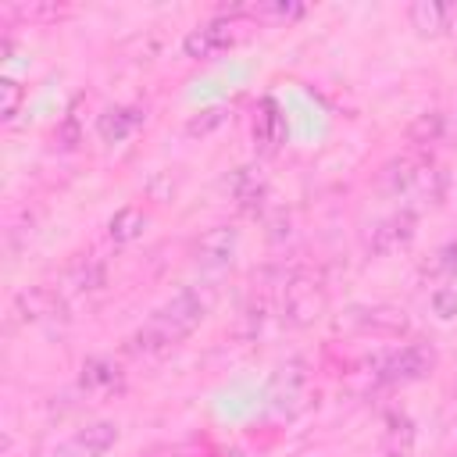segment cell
Listing matches in <instances>:
<instances>
[{"instance_id":"9a60e30c","label":"cell","mask_w":457,"mask_h":457,"mask_svg":"<svg viewBox=\"0 0 457 457\" xmlns=\"http://www.w3.org/2000/svg\"><path fill=\"white\" fill-rule=\"evenodd\" d=\"M143 121H146V111H143V107L114 104V107H107V111L100 114L96 132H100V139H104V143H121V139H129Z\"/></svg>"},{"instance_id":"83f0119b","label":"cell","mask_w":457,"mask_h":457,"mask_svg":"<svg viewBox=\"0 0 457 457\" xmlns=\"http://www.w3.org/2000/svg\"><path fill=\"white\" fill-rule=\"evenodd\" d=\"M453 389H457V378H453Z\"/></svg>"},{"instance_id":"2e32d148","label":"cell","mask_w":457,"mask_h":457,"mask_svg":"<svg viewBox=\"0 0 457 457\" xmlns=\"http://www.w3.org/2000/svg\"><path fill=\"white\" fill-rule=\"evenodd\" d=\"M86 96H75L68 107H64V114H61V121L54 125V132H50V143H54V150H61V154H68V150H75L82 139H86Z\"/></svg>"},{"instance_id":"4316f807","label":"cell","mask_w":457,"mask_h":457,"mask_svg":"<svg viewBox=\"0 0 457 457\" xmlns=\"http://www.w3.org/2000/svg\"><path fill=\"white\" fill-rule=\"evenodd\" d=\"M453 125H457V107H453Z\"/></svg>"},{"instance_id":"52a82bcc","label":"cell","mask_w":457,"mask_h":457,"mask_svg":"<svg viewBox=\"0 0 457 457\" xmlns=\"http://www.w3.org/2000/svg\"><path fill=\"white\" fill-rule=\"evenodd\" d=\"M268 403H271L275 414H286V418H293L296 411H303L311 403V375L303 371V364L278 368V375L271 378Z\"/></svg>"},{"instance_id":"ba28073f","label":"cell","mask_w":457,"mask_h":457,"mask_svg":"<svg viewBox=\"0 0 457 457\" xmlns=\"http://www.w3.org/2000/svg\"><path fill=\"white\" fill-rule=\"evenodd\" d=\"M118 425L114 421H89L82 428H75L71 436H64L50 457H104L114 443H118Z\"/></svg>"},{"instance_id":"7a4b0ae2","label":"cell","mask_w":457,"mask_h":457,"mask_svg":"<svg viewBox=\"0 0 457 457\" xmlns=\"http://www.w3.org/2000/svg\"><path fill=\"white\" fill-rule=\"evenodd\" d=\"M378 182L389 196L418 200V204H439L443 193H446V171L428 154H418V150L403 154V157H393L382 168Z\"/></svg>"},{"instance_id":"484cf974","label":"cell","mask_w":457,"mask_h":457,"mask_svg":"<svg viewBox=\"0 0 457 457\" xmlns=\"http://www.w3.org/2000/svg\"><path fill=\"white\" fill-rule=\"evenodd\" d=\"M436 257H439V261L432 264V271H446V275H457V236H453V239H450V243H446V246H443Z\"/></svg>"},{"instance_id":"7c38bea8","label":"cell","mask_w":457,"mask_h":457,"mask_svg":"<svg viewBox=\"0 0 457 457\" xmlns=\"http://www.w3.org/2000/svg\"><path fill=\"white\" fill-rule=\"evenodd\" d=\"M407 18H411V29L425 39H436L443 32H450L453 18H457V7L453 4H443V0H414L407 7Z\"/></svg>"},{"instance_id":"603a6c76","label":"cell","mask_w":457,"mask_h":457,"mask_svg":"<svg viewBox=\"0 0 457 457\" xmlns=\"http://www.w3.org/2000/svg\"><path fill=\"white\" fill-rule=\"evenodd\" d=\"M268 314H271L268 296H253V300L243 307V314H239V336H243V339H253V336L264 328Z\"/></svg>"},{"instance_id":"d6986e66","label":"cell","mask_w":457,"mask_h":457,"mask_svg":"<svg viewBox=\"0 0 457 457\" xmlns=\"http://www.w3.org/2000/svg\"><path fill=\"white\" fill-rule=\"evenodd\" d=\"M146 211L143 207H136V204H125V207H118L114 214H111V221H107V239L111 243H118V246H125V243H136L143 232H146Z\"/></svg>"},{"instance_id":"8992f818","label":"cell","mask_w":457,"mask_h":457,"mask_svg":"<svg viewBox=\"0 0 457 457\" xmlns=\"http://www.w3.org/2000/svg\"><path fill=\"white\" fill-rule=\"evenodd\" d=\"M414 232H418V211H414V207H400V211L378 218V221L368 228L364 250H368L371 257L396 253V250H403V246L414 239Z\"/></svg>"},{"instance_id":"8fae6325","label":"cell","mask_w":457,"mask_h":457,"mask_svg":"<svg viewBox=\"0 0 457 457\" xmlns=\"http://www.w3.org/2000/svg\"><path fill=\"white\" fill-rule=\"evenodd\" d=\"M286 139V118L278 111V104L271 96H264L257 107H253V146L257 154L271 157Z\"/></svg>"},{"instance_id":"4fadbf2b","label":"cell","mask_w":457,"mask_h":457,"mask_svg":"<svg viewBox=\"0 0 457 457\" xmlns=\"http://www.w3.org/2000/svg\"><path fill=\"white\" fill-rule=\"evenodd\" d=\"M350 321H353V328L371 332V336H403V332L411 328L407 314H403L400 307H386V303L353 307V311H350Z\"/></svg>"},{"instance_id":"5b68a950","label":"cell","mask_w":457,"mask_h":457,"mask_svg":"<svg viewBox=\"0 0 457 457\" xmlns=\"http://www.w3.org/2000/svg\"><path fill=\"white\" fill-rule=\"evenodd\" d=\"M328 303V289H325V278L311 268H300L286 278L282 286V300H278V311H282V321L293 325V328H303L311 325L314 318H321Z\"/></svg>"},{"instance_id":"30bf717a","label":"cell","mask_w":457,"mask_h":457,"mask_svg":"<svg viewBox=\"0 0 457 457\" xmlns=\"http://www.w3.org/2000/svg\"><path fill=\"white\" fill-rule=\"evenodd\" d=\"M236 246H239V232L232 225H211L193 239L189 253L200 268H225V264H232Z\"/></svg>"},{"instance_id":"6da1fadb","label":"cell","mask_w":457,"mask_h":457,"mask_svg":"<svg viewBox=\"0 0 457 457\" xmlns=\"http://www.w3.org/2000/svg\"><path fill=\"white\" fill-rule=\"evenodd\" d=\"M211 293L196 289V286H186L179 289L171 300H164L132 336H129V350L132 353H164L171 346H179L182 339H189L200 321L207 318L211 311Z\"/></svg>"},{"instance_id":"ac0fdd59","label":"cell","mask_w":457,"mask_h":457,"mask_svg":"<svg viewBox=\"0 0 457 457\" xmlns=\"http://www.w3.org/2000/svg\"><path fill=\"white\" fill-rule=\"evenodd\" d=\"M414 421L403 411H393L386 418V432H382V457H414Z\"/></svg>"},{"instance_id":"e0dca14e","label":"cell","mask_w":457,"mask_h":457,"mask_svg":"<svg viewBox=\"0 0 457 457\" xmlns=\"http://www.w3.org/2000/svg\"><path fill=\"white\" fill-rule=\"evenodd\" d=\"M79 386L86 393H118L125 386V375L111 357H89L79 371Z\"/></svg>"},{"instance_id":"cb8c5ba5","label":"cell","mask_w":457,"mask_h":457,"mask_svg":"<svg viewBox=\"0 0 457 457\" xmlns=\"http://www.w3.org/2000/svg\"><path fill=\"white\" fill-rule=\"evenodd\" d=\"M21 100H25V89L18 86V79L4 75L0 79V121H11L18 114V107H21Z\"/></svg>"},{"instance_id":"7402d4cb","label":"cell","mask_w":457,"mask_h":457,"mask_svg":"<svg viewBox=\"0 0 457 457\" xmlns=\"http://www.w3.org/2000/svg\"><path fill=\"white\" fill-rule=\"evenodd\" d=\"M225 121H228V107H225V104L200 107V111H196V114L186 121V136H193V139L200 136V139H204V136H211L214 129H221Z\"/></svg>"},{"instance_id":"277c9868","label":"cell","mask_w":457,"mask_h":457,"mask_svg":"<svg viewBox=\"0 0 457 457\" xmlns=\"http://www.w3.org/2000/svg\"><path fill=\"white\" fill-rule=\"evenodd\" d=\"M246 18H250L246 7H232V11H225V14H214V18L200 21V25L189 29L186 39H182L186 57H193V61H211V57L232 50V46L239 43L243 29H246Z\"/></svg>"},{"instance_id":"3957f363","label":"cell","mask_w":457,"mask_h":457,"mask_svg":"<svg viewBox=\"0 0 457 457\" xmlns=\"http://www.w3.org/2000/svg\"><path fill=\"white\" fill-rule=\"evenodd\" d=\"M439 353L432 350V343H403L396 350H386L375 357L371 364V382L375 386H411L421 382L425 375H432Z\"/></svg>"},{"instance_id":"d4e9b609","label":"cell","mask_w":457,"mask_h":457,"mask_svg":"<svg viewBox=\"0 0 457 457\" xmlns=\"http://www.w3.org/2000/svg\"><path fill=\"white\" fill-rule=\"evenodd\" d=\"M432 311H436V318H457V282H450V286H439L436 293H432Z\"/></svg>"},{"instance_id":"5bb4252c","label":"cell","mask_w":457,"mask_h":457,"mask_svg":"<svg viewBox=\"0 0 457 457\" xmlns=\"http://www.w3.org/2000/svg\"><path fill=\"white\" fill-rule=\"evenodd\" d=\"M228 193H232V200L243 214H257L268 200V179L261 175V168L243 164V168H236V175L228 182Z\"/></svg>"},{"instance_id":"9c48e42d","label":"cell","mask_w":457,"mask_h":457,"mask_svg":"<svg viewBox=\"0 0 457 457\" xmlns=\"http://www.w3.org/2000/svg\"><path fill=\"white\" fill-rule=\"evenodd\" d=\"M14 311L21 321L29 325H43V321H57V318H68V303H64V293L54 289V286H29L14 296Z\"/></svg>"},{"instance_id":"ffe728a7","label":"cell","mask_w":457,"mask_h":457,"mask_svg":"<svg viewBox=\"0 0 457 457\" xmlns=\"http://www.w3.org/2000/svg\"><path fill=\"white\" fill-rule=\"evenodd\" d=\"M443 129H446V118H443L439 111H425V114H418V118L411 121L407 143H411L418 154H425V146H432V143L443 139Z\"/></svg>"},{"instance_id":"44dd1931","label":"cell","mask_w":457,"mask_h":457,"mask_svg":"<svg viewBox=\"0 0 457 457\" xmlns=\"http://www.w3.org/2000/svg\"><path fill=\"white\" fill-rule=\"evenodd\" d=\"M104 282H107V268H104L100 261H93V257L79 261V264L68 271V286H71L75 293H96V289H104Z\"/></svg>"}]
</instances>
